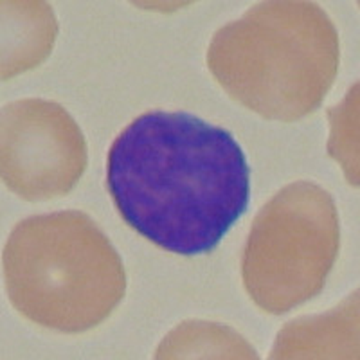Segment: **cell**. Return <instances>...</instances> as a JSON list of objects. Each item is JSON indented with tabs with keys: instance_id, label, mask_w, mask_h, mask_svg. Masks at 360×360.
Wrapping results in <instances>:
<instances>
[{
	"instance_id": "cell-1",
	"label": "cell",
	"mask_w": 360,
	"mask_h": 360,
	"mask_svg": "<svg viewBox=\"0 0 360 360\" xmlns=\"http://www.w3.org/2000/svg\"><path fill=\"white\" fill-rule=\"evenodd\" d=\"M107 188L123 220L168 252H211L249 205L245 153L186 112H148L112 143Z\"/></svg>"
},
{
	"instance_id": "cell-2",
	"label": "cell",
	"mask_w": 360,
	"mask_h": 360,
	"mask_svg": "<svg viewBox=\"0 0 360 360\" xmlns=\"http://www.w3.org/2000/svg\"><path fill=\"white\" fill-rule=\"evenodd\" d=\"M207 67L243 107L292 123L319 108L339 70V34L314 2L272 0L218 29Z\"/></svg>"
},
{
	"instance_id": "cell-3",
	"label": "cell",
	"mask_w": 360,
	"mask_h": 360,
	"mask_svg": "<svg viewBox=\"0 0 360 360\" xmlns=\"http://www.w3.org/2000/svg\"><path fill=\"white\" fill-rule=\"evenodd\" d=\"M4 278L13 307L63 333L98 326L127 288L119 254L79 211L37 214L17 224L4 247Z\"/></svg>"
},
{
	"instance_id": "cell-4",
	"label": "cell",
	"mask_w": 360,
	"mask_h": 360,
	"mask_svg": "<svg viewBox=\"0 0 360 360\" xmlns=\"http://www.w3.org/2000/svg\"><path fill=\"white\" fill-rule=\"evenodd\" d=\"M339 213L332 195L299 180L262 207L247 238L242 278L269 314H287L323 290L339 252Z\"/></svg>"
},
{
	"instance_id": "cell-5",
	"label": "cell",
	"mask_w": 360,
	"mask_h": 360,
	"mask_svg": "<svg viewBox=\"0 0 360 360\" xmlns=\"http://www.w3.org/2000/svg\"><path fill=\"white\" fill-rule=\"evenodd\" d=\"M86 168V144L58 103L22 99L2 108V180L25 200L67 195Z\"/></svg>"
},
{
	"instance_id": "cell-6",
	"label": "cell",
	"mask_w": 360,
	"mask_h": 360,
	"mask_svg": "<svg viewBox=\"0 0 360 360\" xmlns=\"http://www.w3.org/2000/svg\"><path fill=\"white\" fill-rule=\"evenodd\" d=\"M272 359H356L359 292L324 315L292 321L278 333Z\"/></svg>"
},
{
	"instance_id": "cell-7",
	"label": "cell",
	"mask_w": 360,
	"mask_h": 360,
	"mask_svg": "<svg viewBox=\"0 0 360 360\" xmlns=\"http://www.w3.org/2000/svg\"><path fill=\"white\" fill-rule=\"evenodd\" d=\"M56 29L45 2H2V79L37 67L53 49Z\"/></svg>"
},
{
	"instance_id": "cell-8",
	"label": "cell",
	"mask_w": 360,
	"mask_h": 360,
	"mask_svg": "<svg viewBox=\"0 0 360 360\" xmlns=\"http://www.w3.org/2000/svg\"><path fill=\"white\" fill-rule=\"evenodd\" d=\"M157 359H258V353L234 330L211 323H184L157 349Z\"/></svg>"
},
{
	"instance_id": "cell-9",
	"label": "cell",
	"mask_w": 360,
	"mask_h": 360,
	"mask_svg": "<svg viewBox=\"0 0 360 360\" xmlns=\"http://www.w3.org/2000/svg\"><path fill=\"white\" fill-rule=\"evenodd\" d=\"M332 137L328 152L344 168L352 186H359V83L349 89L340 107L330 108Z\"/></svg>"
}]
</instances>
